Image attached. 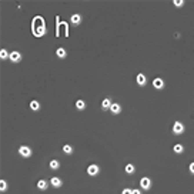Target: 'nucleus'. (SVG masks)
<instances>
[{"instance_id": "1", "label": "nucleus", "mask_w": 194, "mask_h": 194, "mask_svg": "<svg viewBox=\"0 0 194 194\" xmlns=\"http://www.w3.org/2000/svg\"><path fill=\"white\" fill-rule=\"evenodd\" d=\"M19 153H20V156H21V157L27 159V157H30V156H32V148H30V147H27V146H21V147H19Z\"/></svg>"}, {"instance_id": "2", "label": "nucleus", "mask_w": 194, "mask_h": 194, "mask_svg": "<svg viewBox=\"0 0 194 194\" xmlns=\"http://www.w3.org/2000/svg\"><path fill=\"white\" fill-rule=\"evenodd\" d=\"M100 173V167L97 166V164H90L87 167V174L88 176H91V177H94V176H97Z\"/></svg>"}, {"instance_id": "3", "label": "nucleus", "mask_w": 194, "mask_h": 194, "mask_svg": "<svg viewBox=\"0 0 194 194\" xmlns=\"http://www.w3.org/2000/svg\"><path fill=\"white\" fill-rule=\"evenodd\" d=\"M173 133L174 134H183L184 133V124L181 123V122H176V123L173 124Z\"/></svg>"}, {"instance_id": "4", "label": "nucleus", "mask_w": 194, "mask_h": 194, "mask_svg": "<svg viewBox=\"0 0 194 194\" xmlns=\"http://www.w3.org/2000/svg\"><path fill=\"white\" fill-rule=\"evenodd\" d=\"M140 187L143 190H148V188L151 187V180H150L148 177H143L140 180Z\"/></svg>"}, {"instance_id": "5", "label": "nucleus", "mask_w": 194, "mask_h": 194, "mask_svg": "<svg viewBox=\"0 0 194 194\" xmlns=\"http://www.w3.org/2000/svg\"><path fill=\"white\" fill-rule=\"evenodd\" d=\"M153 87L157 88V90H161V88L164 87V80H163V79H160V77L154 79V80H153Z\"/></svg>"}, {"instance_id": "6", "label": "nucleus", "mask_w": 194, "mask_h": 194, "mask_svg": "<svg viewBox=\"0 0 194 194\" xmlns=\"http://www.w3.org/2000/svg\"><path fill=\"white\" fill-rule=\"evenodd\" d=\"M9 59H10V61H13V63H19V61L21 60V53H19V52H12Z\"/></svg>"}, {"instance_id": "7", "label": "nucleus", "mask_w": 194, "mask_h": 194, "mask_svg": "<svg viewBox=\"0 0 194 194\" xmlns=\"http://www.w3.org/2000/svg\"><path fill=\"white\" fill-rule=\"evenodd\" d=\"M136 81H137V84L139 86H146V83H147V79H146V76L143 74V73H139L137 74V79H136Z\"/></svg>"}, {"instance_id": "8", "label": "nucleus", "mask_w": 194, "mask_h": 194, "mask_svg": "<svg viewBox=\"0 0 194 194\" xmlns=\"http://www.w3.org/2000/svg\"><path fill=\"white\" fill-rule=\"evenodd\" d=\"M110 111H111L113 114H119V113H122V106H120L119 103H113L111 107H110Z\"/></svg>"}, {"instance_id": "9", "label": "nucleus", "mask_w": 194, "mask_h": 194, "mask_svg": "<svg viewBox=\"0 0 194 194\" xmlns=\"http://www.w3.org/2000/svg\"><path fill=\"white\" fill-rule=\"evenodd\" d=\"M47 186H49V184H47V181H46V180H43V178H41V180H39V183H37V188H39V190H41V191L47 190Z\"/></svg>"}, {"instance_id": "10", "label": "nucleus", "mask_w": 194, "mask_h": 194, "mask_svg": "<svg viewBox=\"0 0 194 194\" xmlns=\"http://www.w3.org/2000/svg\"><path fill=\"white\" fill-rule=\"evenodd\" d=\"M50 184H52L53 187H57V188H59V187H61V184H63V183H61V178H59V177H53V178L50 180Z\"/></svg>"}, {"instance_id": "11", "label": "nucleus", "mask_w": 194, "mask_h": 194, "mask_svg": "<svg viewBox=\"0 0 194 194\" xmlns=\"http://www.w3.org/2000/svg\"><path fill=\"white\" fill-rule=\"evenodd\" d=\"M56 54H57V57H60V59H64V57L67 56V52H66L63 47H59V49L56 50Z\"/></svg>"}, {"instance_id": "12", "label": "nucleus", "mask_w": 194, "mask_h": 194, "mask_svg": "<svg viewBox=\"0 0 194 194\" xmlns=\"http://www.w3.org/2000/svg\"><path fill=\"white\" fill-rule=\"evenodd\" d=\"M39 108H40V103H39L37 100H32V101H30V110L37 111Z\"/></svg>"}, {"instance_id": "13", "label": "nucleus", "mask_w": 194, "mask_h": 194, "mask_svg": "<svg viewBox=\"0 0 194 194\" xmlns=\"http://www.w3.org/2000/svg\"><path fill=\"white\" fill-rule=\"evenodd\" d=\"M111 104H113V103H111V100H110V99H104V100H103V103H101V107H103L104 110H107V108L110 110Z\"/></svg>"}, {"instance_id": "14", "label": "nucleus", "mask_w": 194, "mask_h": 194, "mask_svg": "<svg viewBox=\"0 0 194 194\" xmlns=\"http://www.w3.org/2000/svg\"><path fill=\"white\" fill-rule=\"evenodd\" d=\"M134 171H136V167H134L131 163H128V164L126 166V173H127V174H133Z\"/></svg>"}, {"instance_id": "15", "label": "nucleus", "mask_w": 194, "mask_h": 194, "mask_svg": "<svg viewBox=\"0 0 194 194\" xmlns=\"http://www.w3.org/2000/svg\"><path fill=\"white\" fill-rule=\"evenodd\" d=\"M173 150H174V153H177V154H181L184 151V147H183V144H174Z\"/></svg>"}, {"instance_id": "16", "label": "nucleus", "mask_w": 194, "mask_h": 194, "mask_svg": "<svg viewBox=\"0 0 194 194\" xmlns=\"http://www.w3.org/2000/svg\"><path fill=\"white\" fill-rule=\"evenodd\" d=\"M84 107H86L84 100H77V101H76V108H77V110L81 111V110H84Z\"/></svg>"}, {"instance_id": "17", "label": "nucleus", "mask_w": 194, "mask_h": 194, "mask_svg": "<svg viewBox=\"0 0 194 194\" xmlns=\"http://www.w3.org/2000/svg\"><path fill=\"white\" fill-rule=\"evenodd\" d=\"M80 21H81V16L80 14H73L71 16V23L73 24H79Z\"/></svg>"}, {"instance_id": "18", "label": "nucleus", "mask_w": 194, "mask_h": 194, "mask_svg": "<svg viewBox=\"0 0 194 194\" xmlns=\"http://www.w3.org/2000/svg\"><path fill=\"white\" fill-rule=\"evenodd\" d=\"M49 166H50V168H52V170H59V167H60V163H59L57 160H52Z\"/></svg>"}, {"instance_id": "19", "label": "nucleus", "mask_w": 194, "mask_h": 194, "mask_svg": "<svg viewBox=\"0 0 194 194\" xmlns=\"http://www.w3.org/2000/svg\"><path fill=\"white\" fill-rule=\"evenodd\" d=\"M7 57H10V53H7L6 49H1V50H0V59H1V60H6Z\"/></svg>"}, {"instance_id": "20", "label": "nucleus", "mask_w": 194, "mask_h": 194, "mask_svg": "<svg viewBox=\"0 0 194 194\" xmlns=\"http://www.w3.org/2000/svg\"><path fill=\"white\" fill-rule=\"evenodd\" d=\"M63 151H64L66 154H71V153H73V147H71L70 144H64V146H63Z\"/></svg>"}, {"instance_id": "21", "label": "nucleus", "mask_w": 194, "mask_h": 194, "mask_svg": "<svg viewBox=\"0 0 194 194\" xmlns=\"http://www.w3.org/2000/svg\"><path fill=\"white\" fill-rule=\"evenodd\" d=\"M7 190V183L4 181V180H0V191H6Z\"/></svg>"}, {"instance_id": "22", "label": "nucleus", "mask_w": 194, "mask_h": 194, "mask_svg": "<svg viewBox=\"0 0 194 194\" xmlns=\"http://www.w3.org/2000/svg\"><path fill=\"white\" fill-rule=\"evenodd\" d=\"M173 4H174L176 7L180 9V7H183V6H184V1H183V0H174V1H173Z\"/></svg>"}, {"instance_id": "23", "label": "nucleus", "mask_w": 194, "mask_h": 194, "mask_svg": "<svg viewBox=\"0 0 194 194\" xmlns=\"http://www.w3.org/2000/svg\"><path fill=\"white\" fill-rule=\"evenodd\" d=\"M188 171H190L191 174H194V161L193 163H190V166H188Z\"/></svg>"}, {"instance_id": "24", "label": "nucleus", "mask_w": 194, "mask_h": 194, "mask_svg": "<svg viewBox=\"0 0 194 194\" xmlns=\"http://www.w3.org/2000/svg\"><path fill=\"white\" fill-rule=\"evenodd\" d=\"M122 194H133V190L131 188H124L123 191H122Z\"/></svg>"}, {"instance_id": "25", "label": "nucleus", "mask_w": 194, "mask_h": 194, "mask_svg": "<svg viewBox=\"0 0 194 194\" xmlns=\"http://www.w3.org/2000/svg\"><path fill=\"white\" fill-rule=\"evenodd\" d=\"M133 194H141V191L140 190H134V188H133Z\"/></svg>"}]
</instances>
